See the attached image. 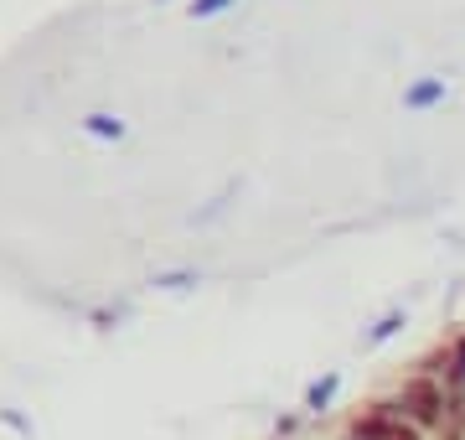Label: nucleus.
I'll use <instances>...</instances> for the list:
<instances>
[{"label":"nucleus","mask_w":465,"mask_h":440,"mask_svg":"<svg viewBox=\"0 0 465 440\" xmlns=\"http://www.w3.org/2000/svg\"><path fill=\"white\" fill-rule=\"evenodd\" d=\"M403 326H409V316H403L399 305H393V311H382L378 322H372V326L362 332V347H382V342H393V337L403 332Z\"/></svg>","instance_id":"20e7f679"},{"label":"nucleus","mask_w":465,"mask_h":440,"mask_svg":"<svg viewBox=\"0 0 465 440\" xmlns=\"http://www.w3.org/2000/svg\"><path fill=\"white\" fill-rule=\"evenodd\" d=\"M336 399H341V373H321L316 384L305 389V405L300 409H305V420H326Z\"/></svg>","instance_id":"7ed1b4c3"},{"label":"nucleus","mask_w":465,"mask_h":440,"mask_svg":"<svg viewBox=\"0 0 465 440\" xmlns=\"http://www.w3.org/2000/svg\"><path fill=\"white\" fill-rule=\"evenodd\" d=\"M393 399H399V415L409 425H419L424 435H440L450 425V389L445 378H430V373H409L399 389H393Z\"/></svg>","instance_id":"f257e3e1"},{"label":"nucleus","mask_w":465,"mask_h":440,"mask_svg":"<svg viewBox=\"0 0 465 440\" xmlns=\"http://www.w3.org/2000/svg\"><path fill=\"white\" fill-rule=\"evenodd\" d=\"M341 435L347 440H430L419 425H409L403 415H382L378 405H367L362 415H351Z\"/></svg>","instance_id":"f03ea898"},{"label":"nucleus","mask_w":465,"mask_h":440,"mask_svg":"<svg viewBox=\"0 0 465 440\" xmlns=\"http://www.w3.org/2000/svg\"><path fill=\"white\" fill-rule=\"evenodd\" d=\"M300 430H305V409H290V415L274 420V440H295Z\"/></svg>","instance_id":"39448f33"},{"label":"nucleus","mask_w":465,"mask_h":440,"mask_svg":"<svg viewBox=\"0 0 465 440\" xmlns=\"http://www.w3.org/2000/svg\"><path fill=\"white\" fill-rule=\"evenodd\" d=\"M434 440H465V425H445V430H440Z\"/></svg>","instance_id":"423d86ee"}]
</instances>
